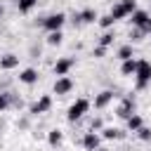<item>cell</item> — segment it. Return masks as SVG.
I'll list each match as a JSON object with an SVG mask.
<instances>
[{
  "mask_svg": "<svg viewBox=\"0 0 151 151\" xmlns=\"http://www.w3.org/2000/svg\"><path fill=\"white\" fill-rule=\"evenodd\" d=\"M149 19H151V17H149V12H144V9H134V12L130 14V21H132L134 28H142Z\"/></svg>",
  "mask_w": 151,
  "mask_h": 151,
  "instance_id": "cell-12",
  "label": "cell"
},
{
  "mask_svg": "<svg viewBox=\"0 0 151 151\" xmlns=\"http://www.w3.org/2000/svg\"><path fill=\"white\" fill-rule=\"evenodd\" d=\"M61 40H64V33H61V31H52V33H47V38H45L47 45H61Z\"/></svg>",
  "mask_w": 151,
  "mask_h": 151,
  "instance_id": "cell-20",
  "label": "cell"
},
{
  "mask_svg": "<svg viewBox=\"0 0 151 151\" xmlns=\"http://www.w3.org/2000/svg\"><path fill=\"white\" fill-rule=\"evenodd\" d=\"M113 24H116V21H113V17H111V14H104V17H99V26H101V28H106V31H109Z\"/></svg>",
  "mask_w": 151,
  "mask_h": 151,
  "instance_id": "cell-22",
  "label": "cell"
},
{
  "mask_svg": "<svg viewBox=\"0 0 151 151\" xmlns=\"http://www.w3.org/2000/svg\"><path fill=\"white\" fill-rule=\"evenodd\" d=\"M134 71H137V59H127V61L120 64V73L123 76H134Z\"/></svg>",
  "mask_w": 151,
  "mask_h": 151,
  "instance_id": "cell-17",
  "label": "cell"
},
{
  "mask_svg": "<svg viewBox=\"0 0 151 151\" xmlns=\"http://www.w3.org/2000/svg\"><path fill=\"white\" fill-rule=\"evenodd\" d=\"M2 14H5V7H2V5H0V17H2Z\"/></svg>",
  "mask_w": 151,
  "mask_h": 151,
  "instance_id": "cell-29",
  "label": "cell"
},
{
  "mask_svg": "<svg viewBox=\"0 0 151 151\" xmlns=\"http://www.w3.org/2000/svg\"><path fill=\"white\" fill-rule=\"evenodd\" d=\"M9 106V94H5V92H0V111H5Z\"/></svg>",
  "mask_w": 151,
  "mask_h": 151,
  "instance_id": "cell-25",
  "label": "cell"
},
{
  "mask_svg": "<svg viewBox=\"0 0 151 151\" xmlns=\"http://www.w3.org/2000/svg\"><path fill=\"white\" fill-rule=\"evenodd\" d=\"M19 80H21L24 85H35V83H38V71H35V68H24V71L19 73Z\"/></svg>",
  "mask_w": 151,
  "mask_h": 151,
  "instance_id": "cell-14",
  "label": "cell"
},
{
  "mask_svg": "<svg viewBox=\"0 0 151 151\" xmlns=\"http://www.w3.org/2000/svg\"><path fill=\"white\" fill-rule=\"evenodd\" d=\"M50 109H52V97H50V94H42V97L31 106V113H33V116H40V113H47Z\"/></svg>",
  "mask_w": 151,
  "mask_h": 151,
  "instance_id": "cell-7",
  "label": "cell"
},
{
  "mask_svg": "<svg viewBox=\"0 0 151 151\" xmlns=\"http://www.w3.org/2000/svg\"><path fill=\"white\" fill-rule=\"evenodd\" d=\"M137 9V0H120L118 5H113L111 7V17H113V21H118V19H125V17H130L132 12Z\"/></svg>",
  "mask_w": 151,
  "mask_h": 151,
  "instance_id": "cell-3",
  "label": "cell"
},
{
  "mask_svg": "<svg viewBox=\"0 0 151 151\" xmlns=\"http://www.w3.org/2000/svg\"><path fill=\"white\" fill-rule=\"evenodd\" d=\"M125 132L118 127H101V139H123Z\"/></svg>",
  "mask_w": 151,
  "mask_h": 151,
  "instance_id": "cell-15",
  "label": "cell"
},
{
  "mask_svg": "<svg viewBox=\"0 0 151 151\" xmlns=\"http://www.w3.org/2000/svg\"><path fill=\"white\" fill-rule=\"evenodd\" d=\"M132 57H134L132 45H123V47L118 50V59H120V61H127V59H132Z\"/></svg>",
  "mask_w": 151,
  "mask_h": 151,
  "instance_id": "cell-21",
  "label": "cell"
},
{
  "mask_svg": "<svg viewBox=\"0 0 151 151\" xmlns=\"http://www.w3.org/2000/svg\"><path fill=\"white\" fill-rule=\"evenodd\" d=\"M76 66V59L73 57H61V59H57V64H54V76L57 78H61V76H68V71Z\"/></svg>",
  "mask_w": 151,
  "mask_h": 151,
  "instance_id": "cell-5",
  "label": "cell"
},
{
  "mask_svg": "<svg viewBox=\"0 0 151 151\" xmlns=\"http://www.w3.org/2000/svg\"><path fill=\"white\" fill-rule=\"evenodd\" d=\"M94 21H99L94 9H83V12L73 14V24H94Z\"/></svg>",
  "mask_w": 151,
  "mask_h": 151,
  "instance_id": "cell-10",
  "label": "cell"
},
{
  "mask_svg": "<svg viewBox=\"0 0 151 151\" xmlns=\"http://www.w3.org/2000/svg\"><path fill=\"white\" fill-rule=\"evenodd\" d=\"M35 5H38V0H17V7H19L21 14H28Z\"/></svg>",
  "mask_w": 151,
  "mask_h": 151,
  "instance_id": "cell-19",
  "label": "cell"
},
{
  "mask_svg": "<svg viewBox=\"0 0 151 151\" xmlns=\"http://www.w3.org/2000/svg\"><path fill=\"white\" fill-rule=\"evenodd\" d=\"M19 66V57L17 54H5V57H0V68L2 71H12V68H17Z\"/></svg>",
  "mask_w": 151,
  "mask_h": 151,
  "instance_id": "cell-13",
  "label": "cell"
},
{
  "mask_svg": "<svg viewBox=\"0 0 151 151\" xmlns=\"http://www.w3.org/2000/svg\"><path fill=\"white\" fill-rule=\"evenodd\" d=\"M137 137H139L142 142H151V130H149L146 125H142V127L137 130Z\"/></svg>",
  "mask_w": 151,
  "mask_h": 151,
  "instance_id": "cell-24",
  "label": "cell"
},
{
  "mask_svg": "<svg viewBox=\"0 0 151 151\" xmlns=\"http://www.w3.org/2000/svg\"><path fill=\"white\" fill-rule=\"evenodd\" d=\"M149 85H151V64L146 59H139L137 61V71H134V87L144 90Z\"/></svg>",
  "mask_w": 151,
  "mask_h": 151,
  "instance_id": "cell-1",
  "label": "cell"
},
{
  "mask_svg": "<svg viewBox=\"0 0 151 151\" xmlns=\"http://www.w3.org/2000/svg\"><path fill=\"white\" fill-rule=\"evenodd\" d=\"M92 54H94V57H97V59H101V57H104V54H106V47H101V45H97V47H94V52H92Z\"/></svg>",
  "mask_w": 151,
  "mask_h": 151,
  "instance_id": "cell-27",
  "label": "cell"
},
{
  "mask_svg": "<svg viewBox=\"0 0 151 151\" xmlns=\"http://www.w3.org/2000/svg\"><path fill=\"white\" fill-rule=\"evenodd\" d=\"M142 125H144V118H142L139 113H132V116L127 118V130H130V132H137Z\"/></svg>",
  "mask_w": 151,
  "mask_h": 151,
  "instance_id": "cell-16",
  "label": "cell"
},
{
  "mask_svg": "<svg viewBox=\"0 0 151 151\" xmlns=\"http://www.w3.org/2000/svg\"><path fill=\"white\" fill-rule=\"evenodd\" d=\"M64 21H66V14H64V12H57V14L45 17V19L40 21V26H42V28H47V33H52V31H61Z\"/></svg>",
  "mask_w": 151,
  "mask_h": 151,
  "instance_id": "cell-4",
  "label": "cell"
},
{
  "mask_svg": "<svg viewBox=\"0 0 151 151\" xmlns=\"http://www.w3.org/2000/svg\"><path fill=\"white\" fill-rule=\"evenodd\" d=\"M113 38H116V35H113L111 31H104V35L99 38V45H101V47H109V45L113 42Z\"/></svg>",
  "mask_w": 151,
  "mask_h": 151,
  "instance_id": "cell-23",
  "label": "cell"
},
{
  "mask_svg": "<svg viewBox=\"0 0 151 151\" xmlns=\"http://www.w3.org/2000/svg\"><path fill=\"white\" fill-rule=\"evenodd\" d=\"M111 101H113V90H101L94 97V109H106Z\"/></svg>",
  "mask_w": 151,
  "mask_h": 151,
  "instance_id": "cell-11",
  "label": "cell"
},
{
  "mask_svg": "<svg viewBox=\"0 0 151 151\" xmlns=\"http://www.w3.org/2000/svg\"><path fill=\"white\" fill-rule=\"evenodd\" d=\"M118 118H123V120H127L132 113H134V97H125L123 101H120V106H118Z\"/></svg>",
  "mask_w": 151,
  "mask_h": 151,
  "instance_id": "cell-8",
  "label": "cell"
},
{
  "mask_svg": "<svg viewBox=\"0 0 151 151\" xmlns=\"http://www.w3.org/2000/svg\"><path fill=\"white\" fill-rule=\"evenodd\" d=\"M130 38H132V40L137 42V40H142V38H144V33H142L139 28H132V31H130Z\"/></svg>",
  "mask_w": 151,
  "mask_h": 151,
  "instance_id": "cell-26",
  "label": "cell"
},
{
  "mask_svg": "<svg viewBox=\"0 0 151 151\" xmlns=\"http://www.w3.org/2000/svg\"><path fill=\"white\" fill-rule=\"evenodd\" d=\"M61 139H64L61 130H50V132H47V144H50V146H59Z\"/></svg>",
  "mask_w": 151,
  "mask_h": 151,
  "instance_id": "cell-18",
  "label": "cell"
},
{
  "mask_svg": "<svg viewBox=\"0 0 151 151\" xmlns=\"http://www.w3.org/2000/svg\"><path fill=\"white\" fill-rule=\"evenodd\" d=\"M83 149H85V151H97V149H101V134L87 132V134L83 137Z\"/></svg>",
  "mask_w": 151,
  "mask_h": 151,
  "instance_id": "cell-9",
  "label": "cell"
},
{
  "mask_svg": "<svg viewBox=\"0 0 151 151\" xmlns=\"http://www.w3.org/2000/svg\"><path fill=\"white\" fill-rule=\"evenodd\" d=\"M97 151H106V149H97Z\"/></svg>",
  "mask_w": 151,
  "mask_h": 151,
  "instance_id": "cell-30",
  "label": "cell"
},
{
  "mask_svg": "<svg viewBox=\"0 0 151 151\" xmlns=\"http://www.w3.org/2000/svg\"><path fill=\"white\" fill-rule=\"evenodd\" d=\"M87 111H90V99L80 97V99H76V101L68 106V113H66V118H68V123H76V120H80V118H83Z\"/></svg>",
  "mask_w": 151,
  "mask_h": 151,
  "instance_id": "cell-2",
  "label": "cell"
},
{
  "mask_svg": "<svg viewBox=\"0 0 151 151\" xmlns=\"http://www.w3.org/2000/svg\"><path fill=\"white\" fill-rule=\"evenodd\" d=\"M97 130H101V118H94L90 125V132H97Z\"/></svg>",
  "mask_w": 151,
  "mask_h": 151,
  "instance_id": "cell-28",
  "label": "cell"
},
{
  "mask_svg": "<svg viewBox=\"0 0 151 151\" xmlns=\"http://www.w3.org/2000/svg\"><path fill=\"white\" fill-rule=\"evenodd\" d=\"M52 90H54L57 97H64V94H68V92L73 90V80H71L68 76H61V78L54 80V87H52Z\"/></svg>",
  "mask_w": 151,
  "mask_h": 151,
  "instance_id": "cell-6",
  "label": "cell"
}]
</instances>
